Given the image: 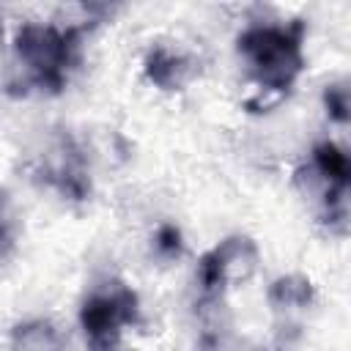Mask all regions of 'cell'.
Wrapping results in <instances>:
<instances>
[{
    "instance_id": "8992f818",
    "label": "cell",
    "mask_w": 351,
    "mask_h": 351,
    "mask_svg": "<svg viewBox=\"0 0 351 351\" xmlns=\"http://www.w3.org/2000/svg\"><path fill=\"white\" fill-rule=\"evenodd\" d=\"M269 299L274 307H285V310H296V307H307L313 302V285L310 280L299 277V274H288L271 282L269 288Z\"/></svg>"
},
{
    "instance_id": "5b68a950",
    "label": "cell",
    "mask_w": 351,
    "mask_h": 351,
    "mask_svg": "<svg viewBox=\"0 0 351 351\" xmlns=\"http://www.w3.org/2000/svg\"><path fill=\"white\" fill-rule=\"evenodd\" d=\"M186 74H189V60L167 47H154L145 58V77L165 90L181 88Z\"/></svg>"
},
{
    "instance_id": "6da1fadb",
    "label": "cell",
    "mask_w": 351,
    "mask_h": 351,
    "mask_svg": "<svg viewBox=\"0 0 351 351\" xmlns=\"http://www.w3.org/2000/svg\"><path fill=\"white\" fill-rule=\"evenodd\" d=\"M304 25H258L239 36V52L266 90H288L304 69Z\"/></svg>"
},
{
    "instance_id": "3957f363",
    "label": "cell",
    "mask_w": 351,
    "mask_h": 351,
    "mask_svg": "<svg viewBox=\"0 0 351 351\" xmlns=\"http://www.w3.org/2000/svg\"><path fill=\"white\" fill-rule=\"evenodd\" d=\"M137 318V296L126 285L96 291L82 302L80 324L90 351H118L123 326Z\"/></svg>"
},
{
    "instance_id": "9c48e42d",
    "label": "cell",
    "mask_w": 351,
    "mask_h": 351,
    "mask_svg": "<svg viewBox=\"0 0 351 351\" xmlns=\"http://www.w3.org/2000/svg\"><path fill=\"white\" fill-rule=\"evenodd\" d=\"M0 239H3V228H0Z\"/></svg>"
},
{
    "instance_id": "52a82bcc",
    "label": "cell",
    "mask_w": 351,
    "mask_h": 351,
    "mask_svg": "<svg viewBox=\"0 0 351 351\" xmlns=\"http://www.w3.org/2000/svg\"><path fill=\"white\" fill-rule=\"evenodd\" d=\"M324 104H326L329 118H335V121H340V123L348 121V93H346V88H337V85H335V88H326Z\"/></svg>"
},
{
    "instance_id": "ba28073f",
    "label": "cell",
    "mask_w": 351,
    "mask_h": 351,
    "mask_svg": "<svg viewBox=\"0 0 351 351\" xmlns=\"http://www.w3.org/2000/svg\"><path fill=\"white\" fill-rule=\"evenodd\" d=\"M156 250L162 255H178V250H181V230L176 225H162L156 230Z\"/></svg>"
},
{
    "instance_id": "277c9868",
    "label": "cell",
    "mask_w": 351,
    "mask_h": 351,
    "mask_svg": "<svg viewBox=\"0 0 351 351\" xmlns=\"http://www.w3.org/2000/svg\"><path fill=\"white\" fill-rule=\"evenodd\" d=\"M255 261H258V250H255V244L250 239L230 236V239L219 241L214 250H208L200 258L197 277H200L203 291L208 296L219 293L230 280L247 277L255 269Z\"/></svg>"
},
{
    "instance_id": "7a4b0ae2",
    "label": "cell",
    "mask_w": 351,
    "mask_h": 351,
    "mask_svg": "<svg viewBox=\"0 0 351 351\" xmlns=\"http://www.w3.org/2000/svg\"><path fill=\"white\" fill-rule=\"evenodd\" d=\"M14 49L30 85L41 90H60L69 69L80 58V27L58 30L52 25H22L16 30Z\"/></svg>"
}]
</instances>
